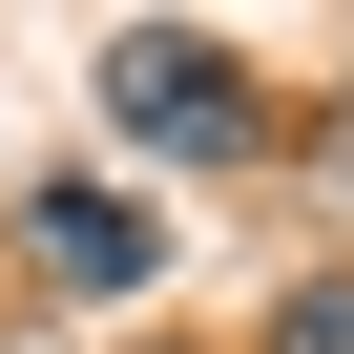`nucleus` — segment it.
<instances>
[{
  "instance_id": "obj_1",
  "label": "nucleus",
  "mask_w": 354,
  "mask_h": 354,
  "mask_svg": "<svg viewBox=\"0 0 354 354\" xmlns=\"http://www.w3.org/2000/svg\"><path fill=\"white\" fill-rule=\"evenodd\" d=\"M84 104H104L146 167H209V188L292 146V104L250 84V42H209V21H104V42H84Z\"/></svg>"
},
{
  "instance_id": "obj_2",
  "label": "nucleus",
  "mask_w": 354,
  "mask_h": 354,
  "mask_svg": "<svg viewBox=\"0 0 354 354\" xmlns=\"http://www.w3.org/2000/svg\"><path fill=\"white\" fill-rule=\"evenodd\" d=\"M0 250H21L42 292H84V313H125V292H167V209L125 188V167H42V188L0 209Z\"/></svg>"
},
{
  "instance_id": "obj_5",
  "label": "nucleus",
  "mask_w": 354,
  "mask_h": 354,
  "mask_svg": "<svg viewBox=\"0 0 354 354\" xmlns=\"http://www.w3.org/2000/svg\"><path fill=\"white\" fill-rule=\"evenodd\" d=\"M21 354H42V333H21ZM104 354H188V333H104Z\"/></svg>"
},
{
  "instance_id": "obj_3",
  "label": "nucleus",
  "mask_w": 354,
  "mask_h": 354,
  "mask_svg": "<svg viewBox=\"0 0 354 354\" xmlns=\"http://www.w3.org/2000/svg\"><path fill=\"white\" fill-rule=\"evenodd\" d=\"M250 354H354V271H292V292H271V333H250Z\"/></svg>"
},
{
  "instance_id": "obj_4",
  "label": "nucleus",
  "mask_w": 354,
  "mask_h": 354,
  "mask_svg": "<svg viewBox=\"0 0 354 354\" xmlns=\"http://www.w3.org/2000/svg\"><path fill=\"white\" fill-rule=\"evenodd\" d=\"M313 167H333V188H354V84H333V125H313Z\"/></svg>"
}]
</instances>
